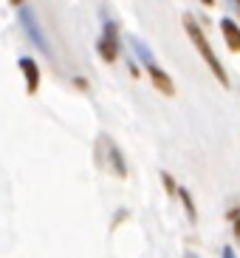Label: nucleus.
<instances>
[{"instance_id": "f257e3e1", "label": "nucleus", "mask_w": 240, "mask_h": 258, "mask_svg": "<svg viewBox=\"0 0 240 258\" xmlns=\"http://www.w3.org/2000/svg\"><path fill=\"white\" fill-rule=\"evenodd\" d=\"M184 29H187V34H189V40H192V46L198 48V54L203 57V62L209 66V71L215 77H218V83L220 85H229V77H226V71H223V66H220V60L215 57V51H212V46H209V40L203 37V31H201V26L192 20V17H184Z\"/></svg>"}, {"instance_id": "f03ea898", "label": "nucleus", "mask_w": 240, "mask_h": 258, "mask_svg": "<svg viewBox=\"0 0 240 258\" xmlns=\"http://www.w3.org/2000/svg\"><path fill=\"white\" fill-rule=\"evenodd\" d=\"M99 54H102V60L105 62H116V57H119V40H116V26L107 23L105 26V34L99 37Z\"/></svg>"}, {"instance_id": "7ed1b4c3", "label": "nucleus", "mask_w": 240, "mask_h": 258, "mask_svg": "<svg viewBox=\"0 0 240 258\" xmlns=\"http://www.w3.org/2000/svg\"><path fill=\"white\" fill-rule=\"evenodd\" d=\"M20 71L26 77V91L34 94L40 88V66L31 57H20Z\"/></svg>"}, {"instance_id": "20e7f679", "label": "nucleus", "mask_w": 240, "mask_h": 258, "mask_svg": "<svg viewBox=\"0 0 240 258\" xmlns=\"http://www.w3.org/2000/svg\"><path fill=\"white\" fill-rule=\"evenodd\" d=\"M147 74H150V80H153V85H156L161 94H167V97H173L175 94V88H173V80H170V74H164V71L158 69L156 62H150L147 66Z\"/></svg>"}, {"instance_id": "39448f33", "label": "nucleus", "mask_w": 240, "mask_h": 258, "mask_svg": "<svg viewBox=\"0 0 240 258\" xmlns=\"http://www.w3.org/2000/svg\"><path fill=\"white\" fill-rule=\"evenodd\" d=\"M20 20H23V26H26V31H29L31 37H34V43H37V46L43 48V51H51V48H48V43H45V34H43V31H40L37 20H34V15H31V12H26V9H23V12H20Z\"/></svg>"}, {"instance_id": "423d86ee", "label": "nucleus", "mask_w": 240, "mask_h": 258, "mask_svg": "<svg viewBox=\"0 0 240 258\" xmlns=\"http://www.w3.org/2000/svg\"><path fill=\"white\" fill-rule=\"evenodd\" d=\"M220 31H223V37H226V46L232 48V51H240V29L234 20H223L220 23Z\"/></svg>"}, {"instance_id": "0eeeda50", "label": "nucleus", "mask_w": 240, "mask_h": 258, "mask_svg": "<svg viewBox=\"0 0 240 258\" xmlns=\"http://www.w3.org/2000/svg\"><path fill=\"white\" fill-rule=\"evenodd\" d=\"M105 145H107V156H110V162H113V170H116L119 176H128V165H125V159H122L119 148H116L110 139H105Z\"/></svg>"}, {"instance_id": "6e6552de", "label": "nucleus", "mask_w": 240, "mask_h": 258, "mask_svg": "<svg viewBox=\"0 0 240 258\" xmlns=\"http://www.w3.org/2000/svg\"><path fill=\"white\" fill-rule=\"evenodd\" d=\"M178 196H181V202H184V207H187V213H189V219L195 221V205H192V199H189V193L184 187L178 190Z\"/></svg>"}, {"instance_id": "1a4fd4ad", "label": "nucleus", "mask_w": 240, "mask_h": 258, "mask_svg": "<svg viewBox=\"0 0 240 258\" xmlns=\"http://www.w3.org/2000/svg\"><path fill=\"white\" fill-rule=\"evenodd\" d=\"M161 179H164L167 193H175V182H173V176H170V173H161Z\"/></svg>"}, {"instance_id": "9d476101", "label": "nucleus", "mask_w": 240, "mask_h": 258, "mask_svg": "<svg viewBox=\"0 0 240 258\" xmlns=\"http://www.w3.org/2000/svg\"><path fill=\"white\" fill-rule=\"evenodd\" d=\"M234 235H237V238H240V219L234 221Z\"/></svg>"}, {"instance_id": "9b49d317", "label": "nucleus", "mask_w": 240, "mask_h": 258, "mask_svg": "<svg viewBox=\"0 0 240 258\" xmlns=\"http://www.w3.org/2000/svg\"><path fill=\"white\" fill-rule=\"evenodd\" d=\"M223 258H234V252L232 250H223Z\"/></svg>"}, {"instance_id": "f8f14e48", "label": "nucleus", "mask_w": 240, "mask_h": 258, "mask_svg": "<svg viewBox=\"0 0 240 258\" xmlns=\"http://www.w3.org/2000/svg\"><path fill=\"white\" fill-rule=\"evenodd\" d=\"M201 3H203V6H212V3H215V0H201Z\"/></svg>"}, {"instance_id": "ddd939ff", "label": "nucleus", "mask_w": 240, "mask_h": 258, "mask_svg": "<svg viewBox=\"0 0 240 258\" xmlns=\"http://www.w3.org/2000/svg\"><path fill=\"white\" fill-rule=\"evenodd\" d=\"M9 3H12V6H20V3H23V0H9Z\"/></svg>"}]
</instances>
